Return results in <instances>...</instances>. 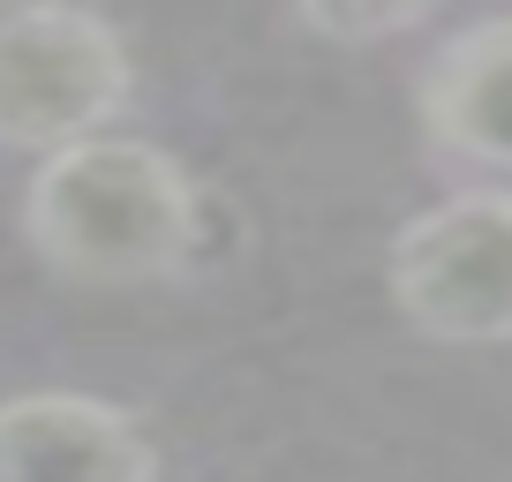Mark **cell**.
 <instances>
[{
	"mask_svg": "<svg viewBox=\"0 0 512 482\" xmlns=\"http://www.w3.org/2000/svg\"><path fill=\"white\" fill-rule=\"evenodd\" d=\"M505 68H512V16H475L430 53L422 68V136L445 166L482 174V189H497L512 159V121H505Z\"/></svg>",
	"mask_w": 512,
	"mask_h": 482,
	"instance_id": "5",
	"label": "cell"
},
{
	"mask_svg": "<svg viewBox=\"0 0 512 482\" xmlns=\"http://www.w3.org/2000/svg\"><path fill=\"white\" fill-rule=\"evenodd\" d=\"M136 98L128 38L91 8H0V144L53 151L106 136Z\"/></svg>",
	"mask_w": 512,
	"mask_h": 482,
	"instance_id": "2",
	"label": "cell"
},
{
	"mask_svg": "<svg viewBox=\"0 0 512 482\" xmlns=\"http://www.w3.org/2000/svg\"><path fill=\"white\" fill-rule=\"evenodd\" d=\"M23 234L83 287H144L204 264L211 196L144 136H91L38 159L23 189Z\"/></svg>",
	"mask_w": 512,
	"mask_h": 482,
	"instance_id": "1",
	"label": "cell"
},
{
	"mask_svg": "<svg viewBox=\"0 0 512 482\" xmlns=\"http://www.w3.org/2000/svg\"><path fill=\"white\" fill-rule=\"evenodd\" d=\"M400 317L437 347H505L512 332V196L460 189L407 219L384 257Z\"/></svg>",
	"mask_w": 512,
	"mask_h": 482,
	"instance_id": "3",
	"label": "cell"
},
{
	"mask_svg": "<svg viewBox=\"0 0 512 482\" xmlns=\"http://www.w3.org/2000/svg\"><path fill=\"white\" fill-rule=\"evenodd\" d=\"M302 31H317V38H332V46H369V38H400V31H415V23H430V8L422 0H384V8H302Z\"/></svg>",
	"mask_w": 512,
	"mask_h": 482,
	"instance_id": "6",
	"label": "cell"
},
{
	"mask_svg": "<svg viewBox=\"0 0 512 482\" xmlns=\"http://www.w3.org/2000/svg\"><path fill=\"white\" fill-rule=\"evenodd\" d=\"M0 482H159L144 422L91 392L0 400Z\"/></svg>",
	"mask_w": 512,
	"mask_h": 482,
	"instance_id": "4",
	"label": "cell"
}]
</instances>
